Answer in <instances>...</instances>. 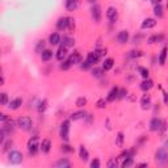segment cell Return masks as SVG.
Returning <instances> with one entry per match:
<instances>
[{
	"label": "cell",
	"mask_w": 168,
	"mask_h": 168,
	"mask_svg": "<svg viewBox=\"0 0 168 168\" xmlns=\"http://www.w3.org/2000/svg\"><path fill=\"white\" fill-rule=\"evenodd\" d=\"M141 55H142V51H131L130 57H133V58H138V57H141Z\"/></svg>",
	"instance_id": "b9f144b4"
},
{
	"label": "cell",
	"mask_w": 168,
	"mask_h": 168,
	"mask_svg": "<svg viewBox=\"0 0 168 168\" xmlns=\"http://www.w3.org/2000/svg\"><path fill=\"white\" fill-rule=\"evenodd\" d=\"M113 65H114V61H113L112 58L105 59V61H104V63H102V69H104V71H109L112 67H113Z\"/></svg>",
	"instance_id": "d4e9b609"
},
{
	"label": "cell",
	"mask_w": 168,
	"mask_h": 168,
	"mask_svg": "<svg viewBox=\"0 0 168 168\" xmlns=\"http://www.w3.org/2000/svg\"><path fill=\"white\" fill-rule=\"evenodd\" d=\"M28 150H29L30 155H37L38 150H41V145H38L37 137H33L29 139V142H28Z\"/></svg>",
	"instance_id": "7a4b0ae2"
},
{
	"label": "cell",
	"mask_w": 168,
	"mask_h": 168,
	"mask_svg": "<svg viewBox=\"0 0 168 168\" xmlns=\"http://www.w3.org/2000/svg\"><path fill=\"white\" fill-rule=\"evenodd\" d=\"M100 167V160L99 159H95V160L91 162V168H99Z\"/></svg>",
	"instance_id": "ab89813d"
},
{
	"label": "cell",
	"mask_w": 168,
	"mask_h": 168,
	"mask_svg": "<svg viewBox=\"0 0 168 168\" xmlns=\"http://www.w3.org/2000/svg\"><path fill=\"white\" fill-rule=\"evenodd\" d=\"M43 46H45V42H43V41H38L37 47H35V51H37V53H42L41 49L43 50Z\"/></svg>",
	"instance_id": "8d00e7d4"
},
{
	"label": "cell",
	"mask_w": 168,
	"mask_h": 168,
	"mask_svg": "<svg viewBox=\"0 0 168 168\" xmlns=\"http://www.w3.org/2000/svg\"><path fill=\"white\" fill-rule=\"evenodd\" d=\"M17 126L21 127L22 130H30L32 126H33V121H32L30 117H28V116H22V117H18L17 118Z\"/></svg>",
	"instance_id": "6da1fadb"
},
{
	"label": "cell",
	"mask_w": 168,
	"mask_h": 168,
	"mask_svg": "<svg viewBox=\"0 0 168 168\" xmlns=\"http://www.w3.org/2000/svg\"><path fill=\"white\" fill-rule=\"evenodd\" d=\"M116 145H117L118 147H122V145H123V133H119L117 134V139H116Z\"/></svg>",
	"instance_id": "4dcf8cb0"
},
{
	"label": "cell",
	"mask_w": 168,
	"mask_h": 168,
	"mask_svg": "<svg viewBox=\"0 0 168 168\" xmlns=\"http://www.w3.org/2000/svg\"><path fill=\"white\" fill-rule=\"evenodd\" d=\"M153 87H154V82L151 80V79H149V78L145 79V80L141 83V89L142 91H150Z\"/></svg>",
	"instance_id": "2e32d148"
},
{
	"label": "cell",
	"mask_w": 168,
	"mask_h": 168,
	"mask_svg": "<svg viewBox=\"0 0 168 168\" xmlns=\"http://www.w3.org/2000/svg\"><path fill=\"white\" fill-rule=\"evenodd\" d=\"M155 25H156V20L155 18H145L141 26H142V29H151Z\"/></svg>",
	"instance_id": "30bf717a"
},
{
	"label": "cell",
	"mask_w": 168,
	"mask_h": 168,
	"mask_svg": "<svg viewBox=\"0 0 168 168\" xmlns=\"http://www.w3.org/2000/svg\"><path fill=\"white\" fill-rule=\"evenodd\" d=\"M79 156H80V160L83 162H87L88 158H89V154H88V151L84 146H80V149H79Z\"/></svg>",
	"instance_id": "ffe728a7"
},
{
	"label": "cell",
	"mask_w": 168,
	"mask_h": 168,
	"mask_svg": "<svg viewBox=\"0 0 168 168\" xmlns=\"http://www.w3.org/2000/svg\"><path fill=\"white\" fill-rule=\"evenodd\" d=\"M106 18L109 20L110 22H116L117 21V18H118V12L117 9H116L114 7H109L106 9Z\"/></svg>",
	"instance_id": "52a82bcc"
},
{
	"label": "cell",
	"mask_w": 168,
	"mask_h": 168,
	"mask_svg": "<svg viewBox=\"0 0 168 168\" xmlns=\"http://www.w3.org/2000/svg\"><path fill=\"white\" fill-rule=\"evenodd\" d=\"M46 105H47V101H46V100H42V101L38 104V112H39V113H42V112H45V109H46Z\"/></svg>",
	"instance_id": "d6a6232c"
},
{
	"label": "cell",
	"mask_w": 168,
	"mask_h": 168,
	"mask_svg": "<svg viewBox=\"0 0 168 168\" xmlns=\"http://www.w3.org/2000/svg\"><path fill=\"white\" fill-rule=\"evenodd\" d=\"M66 55H67V47H65V46H61L59 47V50L57 51V59L58 61H63V59L66 58Z\"/></svg>",
	"instance_id": "d6986e66"
},
{
	"label": "cell",
	"mask_w": 168,
	"mask_h": 168,
	"mask_svg": "<svg viewBox=\"0 0 168 168\" xmlns=\"http://www.w3.org/2000/svg\"><path fill=\"white\" fill-rule=\"evenodd\" d=\"M139 72H141V75L145 79H147L149 78V75H150V72H149V70L147 69H143V67H139Z\"/></svg>",
	"instance_id": "d590c367"
},
{
	"label": "cell",
	"mask_w": 168,
	"mask_h": 168,
	"mask_svg": "<svg viewBox=\"0 0 168 168\" xmlns=\"http://www.w3.org/2000/svg\"><path fill=\"white\" fill-rule=\"evenodd\" d=\"M117 166H118V163H117V160H116V158L109 159V162L106 163V167L108 168H116Z\"/></svg>",
	"instance_id": "1f68e13d"
},
{
	"label": "cell",
	"mask_w": 168,
	"mask_h": 168,
	"mask_svg": "<svg viewBox=\"0 0 168 168\" xmlns=\"http://www.w3.org/2000/svg\"><path fill=\"white\" fill-rule=\"evenodd\" d=\"M82 61V55L79 54V51H75V53H72L70 55L69 58V62L71 63V65H76V63H80Z\"/></svg>",
	"instance_id": "9a60e30c"
},
{
	"label": "cell",
	"mask_w": 168,
	"mask_h": 168,
	"mask_svg": "<svg viewBox=\"0 0 168 168\" xmlns=\"http://www.w3.org/2000/svg\"><path fill=\"white\" fill-rule=\"evenodd\" d=\"M104 53H106V50H101V51H99V50H96V51H91V53H88V57L87 59L89 61L92 65H96L99 61H100V58L104 55Z\"/></svg>",
	"instance_id": "3957f363"
},
{
	"label": "cell",
	"mask_w": 168,
	"mask_h": 168,
	"mask_svg": "<svg viewBox=\"0 0 168 168\" xmlns=\"http://www.w3.org/2000/svg\"><path fill=\"white\" fill-rule=\"evenodd\" d=\"M79 5V0H67L66 2V8L67 11H74L76 9Z\"/></svg>",
	"instance_id": "44dd1931"
},
{
	"label": "cell",
	"mask_w": 168,
	"mask_h": 168,
	"mask_svg": "<svg viewBox=\"0 0 168 168\" xmlns=\"http://www.w3.org/2000/svg\"><path fill=\"white\" fill-rule=\"evenodd\" d=\"M8 160H9L12 164H18V163L22 162V154L20 151H11L8 154Z\"/></svg>",
	"instance_id": "5b68a950"
},
{
	"label": "cell",
	"mask_w": 168,
	"mask_h": 168,
	"mask_svg": "<svg viewBox=\"0 0 168 168\" xmlns=\"http://www.w3.org/2000/svg\"><path fill=\"white\" fill-rule=\"evenodd\" d=\"M69 25H70V17H61L57 22V28L59 30L69 29Z\"/></svg>",
	"instance_id": "9c48e42d"
},
{
	"label": "cell",
	"mask_w": 168,
	"mask_h": 168,
	"mask_svg": "<svg viewBox=\"0 0 168 168\" xmlns=\"http://www.w3.org/2000/svg\"><path fill=\"white\" fill-rule=\"evenodd\" d=\"M141 105H142V109H149L151 106V96L150 95H145L141 99Z\"/></svg>",
	"instance_id": "5bb4252c"
},
{
	"label": "cell",
	"mask_w": 168,
	"mask_h": 168,
	"mask_svg": "<svg viewBox=\"0 0 168 168\" xmlns=\"http://www.w3.org/2000/svg\"><path fill=\"white\" fill-rule=\"evenodd\" d=\"M91 66H92V63H91L89 61H88V59H86V61H84V62L82 63V69H83V70H88Z\"/></svg>",
	"instance_id": "74e56055"
},
{
	"label": "cell",
	"mask_w": 168,
	"mask_h": 168,
	"mask_svg": "<svg viewBox=\"0 0 168 168\" xmlns=\"http://www.w3.org/2000/svg\"><path fill=\"white\" fill-rule=\"evenodd\" d=\"M0 119H2V122H5L8 118H7V116H5V114L2 113V114H0Z\"/></svg>",
	"instance_id": "bcb514c9"
},
{
	"label": "cell",
	"mask_w": 168,
	"mask_h": 168,
	"mask_svg": "<svg viewBox=\"0 0 168 168\" xmlns=\"http://www.w3.org/2000/svg\"><path fill=\"white\" fill-rule=\"evenodd\" d=\"M91 15H92V18L95 20V22L101 21V8L99 5H93L91 8Z\"/></svg>",
	"instance_id": "ba28073f"
},
{
	"label": "cell",
	"mask_w": 168,
	"mask_h": 168,
	"mask_svg": "<svg viewBox=\"0 0 168 168\" xmlns=\"http://www.w3.org/2000/svg\"><path fill=\"white\" fill-rule=\"evenodd\" d=\"M50 147H51V142L50 139H43L41 142V151L43 154H47L50 151Z\"/></svg>",
	"instance_id": "ac0fdd59"
},
{
	"label": "cell",
	"mask_w": 168,
	"mask_h": 168,
	"mask_svg": "<svg viewBox=\"0 0 168 168\" xmlns=\"http://www.w3.org/2000/svg\"><path fill=\"white\" fill-rule=\"evenodd\" d=\"M105 104H106L105 100H99V101H97V106L99 108H105Z\"/></svg>",
	"instance_id": "ee69618b"
},
{
	"label": "cell",
	"mask_w": 168,
	"mask_h": 168,
	"mask_svg": "<svg viewBox=\"0 0 168 168\" xmlns=\"http://www.w3.org/2000/svg\"><path fill=\"white\" fill-rule=\"evenodd\" d=\"M127 39H129V32L127 30H121L117 35V41L119 43H126Z\"/></svg>",
	"instance_id": "4fadbf2b"
},
{
	"label": "cell",
	"mask_w": 168,
	"mask_h": 168,
	"mask_svg": "<svg viewBox=\"0 0 168 168\" xmlns=\"http://www.w3.org/2000/svg\"><path fill=\"white\" fill-rule=\"evenodd\" d=\"M62 150L63 151H65V153H72V149H71V147L70 146H67V145H65V146H62Z\"/></svg>",
	"instance_id": "7bdbcfd3"
},
{
	"label": "cell",
	"mask_w": 168,
	"mask_h": 168,
	"mask_svg": "<svg viewBox=\"0 0 168 168\" xmlns=\"http://www.w3.org/2000/svg\"><path fill=\"white\" fill-rule=\"evenodd\" d=\"M7 101H8L7 93H2V105H7Z\"/></svg>",
	"instance_id": "60d3db41"
},
{
	"label": "cell",
	"mask_w": 168,
	"mask_h": 168,
	"mask_svg": "<svg viewBox=\"0 0 168 168\" xmlns=\"http://www.w3.org/2000/svg\"><path fill=\"white\" fill-rule=\"evenodd\" d=\"M155 159H156L158 163H162V164H166L168 163V151L164 149H160L156 151V155H155Z\"/></svg>",
	"instance_id": "8992f818"
},
{
	"label": "cell",
	"mask_w": 168,
	"mask_h": 168,
	"mask_svg": "<svg viewBox=\"0 0 168 168\" xmlns=\"http://www.w3.org/2000/svg\"><path fill=\"white\" fill-rule=\"evenodd\" d=\"M72 45H74V39H72V38H70V37H63V39H62V46L70 47V46H72Z\"/></svg>",
	"instance_id": "83f0119b"
},
{
	"label": "cell",
	"mask_w": 168,
	"mask_h": 168,
	"mask_svg": "<svg viewBox=\"0 0 168 168\" xmlns=\"http://www.w3.org/2000/svg\"><path fill=\"white\" fill-rule=\"evenodd\" d=\"M86 104H87V99H86V97H79V99L76 100V106H79V108L84 106Z\"/></svg>",
	"instance_id": "836d02e7"
},
{
	"label": "cell",
	"mask_w": 168,
	"mask_h": 168,
	"mask_svg": "<svg viewBox=\"0 0 168 168\" xmlns=\"http://www.w3.org/2000/svg\"><path fill=\"white\" fill-rule=\"evenodd\" d=\"M49 42L51 43V45H58V43L61 42V35H59L58 33H53V34H50V37H49Z\"/></svg>",
	"instance_id": "cb8c5ba5"
},
{
	"label": "cell",
	"mask_w": 168,
	"mask_h": 168,
	"mask_svg": "<svg viewBox=\"0 0 168 168\" xmlns=\"http://www.w3.org/2000/svg\"><path fill=\"white\" fill-rule=\"evenodd\" d=\"M104 72V69H93L92 70V76L93 78H101Z\"/></svg>",
	"instance_id": "f546056e"
},
{
	"label": "cell",
	"mask_w": 168,
	"mask_h": 168,
	"mask_svg": "<svg viewBox=\"0 0 168 168\" xmlns=\"http://www.w3.org/2000/svg\"><path fill=\"white\" fill-rule=\"evenodd\" d=\"M88 2H89V3H95L96 0H88Z\"/></svg>",
	"instance_id": "f907efd6"
},
{
	"label": "cell",
	"mask_w": 168,
	"mask_h": 168,
	"mask_svg": "<svg viewBox=\"0 0 168 168\" xmlns=\"http://www.w3.org/2000/svg\"><path fill=\"white\" fill-rule=\"evenodd\" d=\"M167 51H168V49L167 47H164V49H163L162 51H160V55H159V65L160 66H163L166 63V59H167Z\"/></svg>",
	"instance_id": "4316f807"
},
{
	"label": "cell",
	"mask_w": 168,
	"mask_h": 168,
	"mask_svg": "<svg viewBox=\"0 0 168 168\" xmlns=\"http://www.w3.org/2000/svg\"><path fill=\"white\" fill-rule=\"evenodd\" d=\"M53 58V51L51 50H42V53H41V59L43 62H47V61H50V59Z\"/></svg>",
	"instance_id": "603a6c76"
},
{
	"label": "cell",
	"mask_w": 168,
	"mask_h": 168,
	"mask_svg": "<svg viewBox=\"0 0 168 168\" xmlns=\"http://www.w3.org/2000/svg\"><path fill=\"white\" fill-rule=\"evenodd\" d=\"M118 92H119V89H118L117 87L112 88V91H110L109 93H108V96H106V101H109V102L114 101V100L118 97Z\"/></svg>",
	"instance_id": "7c38bea8"
},
{
	"label": "cell",
	"mask_w": 168,
	"mask_h": 168,
	"mask_svg": "<svg viewBox=\"0 0 168 168\" xmlns=\"http://www.w3.org/2000/svg\"><path fill=\"white\" fill-rule=\"evenodd\" d=\"M154 13H155L156 17H162V16H163V7L160 5V4H156V5H155Z\"/></svg>",
	"instance_id": "f1b7e54d"
},
{
	"label": "cell",
	"mask_w": 168,
	"mask_h": 168,
	"mask_svg": "<svg viewBox=\"0 0 168 168\" xmlns=\"http://www.w3.org/2000/svg\"><path fill=\"white\" fill-rule=\"evenodd\" d=\"M70 67H71V63H70L69 61H65V62H63L62 65H61V69H62V70H69Z\"/></svg>",
	"instance_id": "f35d334b"
},
{
	"label": "cell",
	"mask_w": 168,
	"mask_h": 168,
	"mask_svg": "<svg viewBox=\"0 0 168 168\" xmlns=\"http://www.w3.org/2000/svg\"><path fill=\"white\" fill-rule=\"evenodd\" d=\"M160 125H162V121L159 118H153L150 121V130L151 131H159L160 129Z\"/></svg>",
	"instance_id": "8fae6325"
},
{
	"label": "cell",
	"mask_w": 168,
	"mask_h": 168,
	"mask_svg": "<svg viewBox=\"0 0 168 168\" xmlns=\"http://www.w3.org/2000/svg\"><path fill=\"white\" fill-rule=\"evenodd\" d=\"M163 95H164V101L167 102V101H168V97H167V93H166V92H163Z\"/></svg>",
	"instance_id": "c3c4849f"
},
{
	"label": "cell",
	"mask_w": 168,
	"mask_h": 168,
	"mask_svg": "<svg viewBox=\"0 0 168 168\" xmlns=\"http://www.w3.org/2000/svg\"><path fill=\"white\" fill-rule=\"evenodd\" d=\"M61 138L63 141H69L70 138V121H63L61 125Z\"/></svg>",
	"instance_id": "277c9868"
},
{
	"label": "cell",
	"mask_w": 168,
	"mask_h": 168,
	"mask_svg": "<svg viewBox=\"0 0 168 168\" xmlns=\"http://www.w3.org/2000/svg\"><path fill=\"white\" fill-rule=\"evenodd\" d=\"M138 167H147L146 163H142V164H138Z\"/></svg>",
	"instance_id": "681fc988"
},
{
	"label": "cell",
	"mask_w": 168,
	"mask_h": 168,
	"mask_svg": "<svg viewBox=\"0 0 168 168\" xmlns=\"http://www.w3.org/2000/svg\"><path fill=\"white\" fill-rule=\"evenodd\" d=\"M21 104H22V100L21 99H15V100H12V101H9V104H8V108L12 110H16V109H18L20 106H21Z\"/></svg>",
	"instance_id": "e0dca14e"
},
{
	"label": "cell",
	"mask_w": 168,
	"mask_h": 168,
	"mask_svg": "<svg viewBox=\"0 0 168 168\" xmlns=\"http://www.w3.org/2000/svg\"><path fill=\"white\" fill-rule=\"evenodd\" d=\"M125 96H126V91L125 89H122V91L118 92V99H122V97H125Z\"/></svg>",
	"instance_id": "f6af8a7d"
},
{
	"label": "cell",
	"mask_w": 168,
	"mask_h": 168,
	"mask_svg": "<svg viewBox=\"0 0 168 168\" xmlns=\"http://www.w3.org/2000/svg\"><path fill=\"white\" fill-rule=\"evenodd\" d=\"M160 2L162 0H153V3L155 4V5H156V4H160Z\"/></svg>",
	"instance_id": "7dc6e473"
},
{
	"label": "cell",
	"mask_w": 168,
	"mask_h": 168,
	"mask_svg": "<svg viewBox=\"0 0 168 168\" xmlns=\"http://www.w3.org/2000/svg\"><path fill=\"white\" fill-rule=\"evenodd\" d=\"M86 116H87V113H86V112H83V110H80V112H75V113L71 114V119H74V121H78V119L86 118Z\"/></svg>",
	"instance_id": "484cf974"
},
{
	"label": "cell",
	"mask_w": 168,
	"mask_h": 168,
	"mask_svg": "<svg viewBox=\"0 0 168 168\" xmlns=\"http://www.w3.org/2000/svg\"><path fill=\"white\" fill-rule=\"evenodd\" d=\"M54 167H58V168H70L71 167V163L67 160V159H61V160H58L57 163H54Z\"/></svg>",
	"instance_id": "7402d4cb"
},
{
	"label": "cell",
	"mask_w": 168,
	"mask_h": 168,
	"mask_svg": "<svg viewBox=\"0 0 168 168\" xmlns=\"http://www.w3.org/2000/svg\"><path fill=\"white\" fill-rule=\"evenodd\" d=\"M131 164H133V156H130V158L125 159V160H123V163H122V167H123V168H126V167H130Z\"/></svg>",
	"instance_id": "e575fe53"
}]
</instances>
